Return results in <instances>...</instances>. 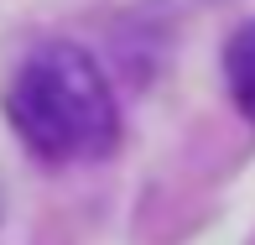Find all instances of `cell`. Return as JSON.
<instances>
[{"label": "cell", "instance_id": "7a4b0ae2", "mask_svg": "<svg viewBox=\"0 0 255 245\" xmlns=\"http://www.w3.org/2000/svg\"><path fill=\"white\" fill-rule=\"evenodd\" d=\"M224 84L235 110L255 125V16L245 26H235V37L224 42Z\"/></svg>", "mask_w": 255, "mask_h": 245}, {"label": "cell", "instance_id": "6da1fadb", "mask_svg": "<svg viewBox=\"0 0 255 245\" xmlns=\"http://www.w3.org/2000/svg\"><path fill=\"white\" fill-rule=\"evenodd\" d=\"M5 120L47 167L104 162L120 141V99L99 57L68 37H52L21 57L5 84Z\"/></svg>", "mask_w": 255, "mask_h": 245}]
</instances>
